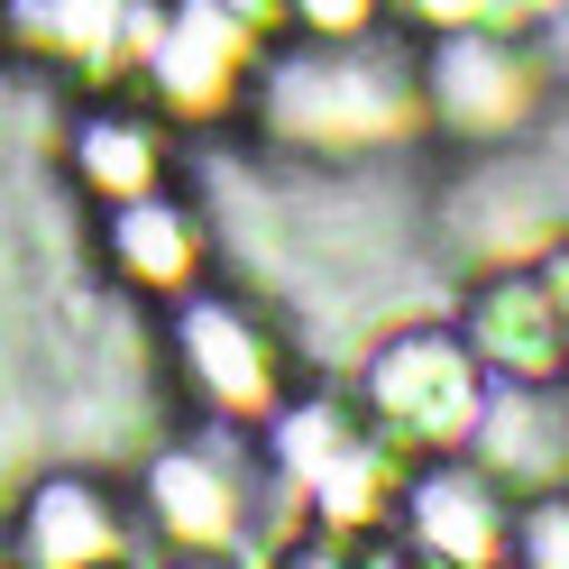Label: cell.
I'll use <instances>...</instances> for the list:
<instances>
[{
	"label": "cell",
	"mask_w": 569,
	"mask_h": 569,
	"mask_svg": "<svg viewBox=\"0 0 569 569\" xmlns=\"http://www.w3.org/2000/svg\"><path fill=\"white\" fill-rule=\"evenodd\" d=\"M386 405L432 422V432H450V422L469 413V377H459L450 349H405V359H386Z\"/></svg>",
	"instance_id": "6da1fadb"
},
{
	"label": "cell",
	"mask_w": 569,
	"mask_h": 569,
	"mask_svg": "<svg viewBox=\"0 0 569 569\" xmlns=\"http://www.w3.org/2000/svg\"><path fill=\"white\" fill-rule=\"evenodd\" d=\"M478 331H487V349H506L515 368H542V359H551V295H542V303H523V284H515V295H496V303H487V322H478Z\"/></svg>",
	"instance_id": "7a4b0ae2"
},
{
	"label": "cell",
	"mask_w": 569,
	"mask_h": 569,
	"mask_svg": "<svg viewBox=\"0 0 569 569\" xmlns=\"http://www.w3.org/2000/svg\"><path fill=\"white\" fill-rule=\"evenodd\" d=\"M157 496L174 506V523H193V532H221V523H230V496L211 487V469H193V459H166V469H157Z\"/></svg>",
	"instance_id": "3957f363"
},
{
	"label": "cell",
	"mask_w": 569,
	"mask_h": 569,
	"mask_svg": "<svg viewBox=\"0 0 569 569\" xmlns=\"http://www.w3.org/2000/svg\"><path fill=\"white\" fill-rule=\"evenodd\" d=\"M312 19H340L349 28V19H359V0H312Z\"/></svg>",
	"instance_id": "277c9868"
}]
</instances>
